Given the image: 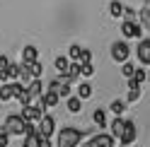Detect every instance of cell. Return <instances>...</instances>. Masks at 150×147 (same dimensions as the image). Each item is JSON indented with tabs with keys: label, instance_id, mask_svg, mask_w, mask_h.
I'll list each match as a JSON object with an SVG mask.
<instances>
[{
	"label": "cell",
	"instance_id": "obj_1",
	"mask_svg": "<svg viewBox=\"0 0 150 147\" xmlns=\"http://www.w3.org/2000/svg\"><path fill=\"white\" fill-rule=\"evenodd\" d=\"M87 135V130H80V128L65 125L63 130H58V137H56V147H78L82 142V137Z\"/></svg>",
	"mask_w": 150,
	"mask_h": 147
},
{
	"label": "cell",
	"instance_id": "obj_2",
	"mask_svg": "<svg viewBox=\"0 0 150 147\" xmlns=\"http://www.w3.org/2000/svg\"><path fill=\"white\" fill-rule=\"evenodd\" d=\"M3 133H7V135H24V118L20 113H10L5 118Z\"/></svg>",
	"mask_w": 150,
	"mask_h": 147
},
{
	"label": "cell",
	"instance_id": "obj_3",
	"mask_svg": "<svg viewBox=\"0 0 150 147\" xmlns=\"http://www.w3.org/2000/svg\"><path fill=\"white\" fill-rule=\"evenodd\" d=\"M136 140H138V123H136V121H126V123H124V130H121L119 142L124 145V147H131Z\"/></svg>",
	"mask_w": 150,
	"mask_h": 147
},
{
	"label": "cell",
	"instance_id": "obj_4",
	"mask_svg": "<svg viewBox=\"0 0 150 147\" xmlns=\"http://www.w3.org/2000/svg\"><path fill=\"white\" fill-rule=\"evenodd\" d=\"M128 58H131V48H128L126 41L111 43V60H114V63H126Z\"/></svg>",
	"mask_w": 150,
	"mask_h": 147
},
{
	"label": "cell",
	"instance_id": "obj_5",
	"mask_svg": "<svg viewBox=\"0 0 150 147\" xmlns=\"http://www.w3.org/2000/svg\"><path fill=\"white\" fill-rule=\"evenodd\" d=\"M53 130H56V121H53V116L44 113V116L39 118V123H36V133H39L41 137H51Z\"/></svg>",
	"mask_w": 150,
	"mask_h": 147
},
{
	"label": "cell",
	"instance_id": "obj_6",
	"mask_svg": "<svg viewBox=\"0 0 150 147\" xmlns=\"http://www.w3.org/2000/svg\"><path fill=\"white\" fill-rule=\"evenodd\" d=\"M121 34H124V39H140L143 36V27L138 22H124L121 24Z\"/></svg>",
	"mask_w": 150,
	"mask_h": 147
},
{
	"label": "cell",
	"instance_id": "obj_7",
	"mask_svg": "<svg viewBox=\"0 0 150 147\" xmlns=\"http://www.w3.org/2000/svg\"><path fill=\"white\" fill-rule=\"evenodd\" d=\"M136 56H138V63H140V65H150V39H140V41H138Z\"/></svg>",
	"mask_w": 150,
	"mask_h": 147
},
{
	"label": "cell",
	"instance_id": "obj_8",
	"mask_svg": "<svg viewBox=\"0 0 150 147\" xmlns=\"http://www.w3.org/2000/svg\"><path fill=\"white\" fill-rule=\"evenodd\" d=\"M114 137H111L109 133H99V135H95L92 140L87 142V147H114Z\"/></svg>",
	"mask_w": 150,
	"mask_h": 147
},
{
	"label": "cell",
	"instance_id": "obj_9",
	"mask_svg": "<svg viewBox=\"0 0 150 147\" xmlns=\"http://www.w3.org/2000/svg\"><path fill=\"white\" fill-rule=\"evenodd\" d=\"M49 92H56V94H58V99H68V97H73V87H70V85H61L58 80H53L51 85H49Z\"/></svg>",
	"mask_w": 150,
	"mask_h": 147
},
{
	"label": "cell",
	"instance_id": "obj_10",
	"mask_svg": "<svg viewBox=\"0 0 150 147\" xmlns=\"http://www.w3.org/2000/svg\"><path fill=\"white\" fill-rule=\"evenodd\" d=\"M39 60V51H36V46H24L22 48V65H32V63Z\"/></svg>",
	"mask_w": 150,
	"mask_h": 147
},
{
	"label": "cell",
	"instance_id": "obj_11",
	"mask_svg": "<svg viewBox=\"0 0 150 147\" xmlns=\"http://www.w3.org/2000/svg\"><path fill=\"white\" fill-rule=\"evenodd\" d=\"M124 123H126V121H124V118H121V116H116L114 121L109 123V130H111L109 135L114 137V140H119V137H121V130H124Z\"/></svg>",
	"mask_w": 150,
	"mask_h": 147
},
{
	"label": "cell",
	"instance_id": "obj_12",
	"mask_svg": "<svg viewBox=\"0 0 150 147\" xmlns=\"http://www.w3.org/2000/svg\"><path fill=\"white\" fill-rule=\"evenodd\" d=\"M58 102H61V99H58V94H56V92H49V89H46L44 94H41V104H44L46 108L58 106Z\"/></svg>",
	"mask_w": 150,
	"mask_h": 147
},
{
	"label": "cell",
	"instance_id": "obj_13",
	"mask_svg": "<svg viewBox=\"0 0 150 147\" xmlns=\"http://www.w3.org/2000/svg\"><path fill=\"white\" fill-rule=\"evenodd\" d=\"M75 97H78L80 102H85V99H90V97H92V87L87 85V82H80V87L75 89Z\"/></svg>",
	"mask_w": 150,
	"mask_h": 147
},
{
	"label": "cell",
	"instance_id": "obj_14",
	"mask_svg": "<svg viewBox=\"0 0 150 147\" xmlns=\"http://www.w3.org/2000/svg\"><path fill=\"white\" fill-rule=\"evenodd\" d=\"M65 108H68L70 113H80L82 111V102L78 97H68V102H65Z\"/></svg>",
	"mask_w": 150,
	"mask_h": 147
},
{
	"label": "cell",
	"instance_id": "obj_15",
	"mask_svg": "<svg viewBox=\"0 0 150 147\" xmlns=\"http://www.w3.org/2000/svg\"><path fill=\"white\" fill-rule=\"evenodd\" d=\"M12 99V82H3V85H0V102H10Z\"/></svg>",
	"mask_w": 150,
	"mask_h": 147
},
{
	"label": "cell",
	"instance_id": "obj_16",
	"mask_svg": "<svg viewBox=\"0 0 150 147\" xmlns=\"http://www.w3.org/2000/svg\"><path fill=\"white\" fill-rule=\"evenodd\" d=\"M27 70H29V77L32 80H41V75H44V65H41L39 60L32 63V65H27Z\"/></svg>",
	"mask_w": 150,
	"mask_h": 147
},
{
	"label": "cell",
	"instance_id": "obj_17",
	"mask_svg": "<svg viewBox=\"0 0 150 147\" xmlns=\"http://www.w3.org/2000/svg\"><path fill=\"white\" fill-rule=\"evenodd\" d=\"M39 140H41V135L36 133V130H34V133H27V135H24V145H22V147H39Z\"/></svg>",
	"mask_w": 150,
	"mask_h": 147
},
{
	"label": "cell",
	"instance_id": "obj_18",
	"mask_svg": "<svg viewBox=\"0 0 150 147\" xmlns=\"http://www.w3.org/2000/svg\"><path fill=\"white\" fill-rule=\"evenodd\" d=\"M138 24L143 27V29H150V7H143V10L138 12Z\"/></svg>",
	"mask_w": 150,
	"mask_h": 147
},
{
	"label": "cell",
	"instance_id": "obj_19",
	"mask_svg": "<svg viewBox=\"0 0 150 147\" xmlns=\"http://www.w3.org/2000/svg\"><path fill=\"white\" fill-rule=\"evenodd\" d=\"M92 121H95L99 128H107V113L102 111V108H95V113H92Z\"/></svg>",
	"mask_w": 150,
	"mask_h": 147
},
{
	"label": "cell",
	"instance_id": "obj_20",
	"mask_svg": "<svg viewBox=\"0 0 150 147\" xmlns=\"http://www.w3.org/2000/svg\"><path fill=\"white\" fill-rule=\"evenodd\" d=\"M109 15H111V17H116V20H119V17H124V5H121L119 0H114V3L109 5Z\"/></svg>",
	"mask_w": 150,
	"mask_h": 147
},
{
	"label": "cell",
	"instance_id": "obj_21",
	"mask_svg": "<svg viewBox=\"0 0 150 147\" xmlns=\"http://www.w3.org/2000/svg\"><path fill=\"white\" fill-rule=\"evenodd\" d=\"M109 111L114 113V116H121L126 111V102H121V99H116V102H111V106H109Z\"/></svg>",
	"mask_w": 150,
	"mask_h": 147
},
{
	"label": "cell",
	"instance_id": "obj_22",
	"mask_svg": "<svg viewBox=\"0 0 150 147\" xmlns=\"http://www.w3.org/2000/svg\"><path fill=\"white\" fill-rule=\"evenodd\" d=\"M53 65H56V70H58V72H65V70H68V65H70V60H68V56H58V58L53 60Z\"/></svg>",
	"mask_w": 150,
	"mask_h": 147
},
{
	"label": "cell",
	"instance_id": "obj_23",
	"mask_svg": "<svg viewBox=\"0 0 150 147\" xmlns=\"http://www.w3.org/2000/svg\"><path fill=\"white\" fill-rule=\"evenodd\" d=\"M121 65H124V68H121V75H124V77L131 80V77L136 75V65H133V63H128V60H126V63H121Z\"/></svg>",
	"mask_w": 150,
	"mask_h": 147
},
{
	"label": "cell",
	"instance_id": "obj_24",
	"mask_svg": "<svg viewBox=\"0 0 150 147\" xmlns=\"http://www.w3.org/2000/svg\"><path fill=\"white\" fill-rule=\"evenodd\" d=\"M80 51H82L80 46H78V43H73L70 48H68V60H70V63H78V58H80Z\"/></svg>",
	"mask_w": 150,
	"mask_h": 147
},
{
	"label": "cell",
	"instance_id": "obj_25",
	"mask_svg": "<svg viewBox=\"0 0 150 147\" xmlns=\"http://www.w3.org/2000/svg\"><path fill=\"white\" fill-rule=\"evenodd\" d=\"M124 22H138V12L133 7H124Z\"/></svg>",
	"mask_w": 150,
	"mask_h": 147
},
{
	"label": "cell",
	"instance_id": "obj_26",
	"mask_svg": "<svg viewBox=\"0 0 150 147\" xmlns=\"http://www.w3.org/2000/svg\"><path fill=\"white\" fill-rule=\"evenodd\" d=\"M65 72H68V75H70L73 80H80V63H70Z\"/></svg>",
	"mask_w": 150,
	"mask_h": 147
},
{
	"label": "cell",
	"instance_id": "obj_27",
	"mask_svg": "<svg viewBox=\"0 0 150 147\" xmlns=\"http://www.w3.org/2000/svg\"><path fill=\"white\" fill-rule=\"evenodd\" d=\"M80 75H82V77H92V75H95V65H92V63L80 65Z\"/></svg>",
	"mask_w": 150,
	"mask_h": 147
},
{
	"label": "cell",
	"instance_id": "obj_28",
	"mask_svg": "<svg viewBox=\"0 0 150 147\" xmlns=\"http://www.w3.org/2000/svg\"><path fill=\"white\" fill-rule=\"evenodd\" d=\"M133 80L138 82V85H143V82L148 80V70H143V68H136V75H133Z\"/></svg>",
	"mask_w": 150,
	"mask_h": 147
},
{
	"label": "cell",
	"instance_id": "obj_29",
	"mask_svg": "<svg viewBox=\"0 0 150 147\" xmlns=\"http://www.w3.org/2000/svg\"><path fill=\"white\" fill-rule=\"evenodd\" d=\"M78 63H80V65H85V63H92V53H90L87 48H82V51H80V58H78Z\"/></svg>",
	"mask_w": 150,
	"mask_h": 147
},
{
	"label": "cell",
	"instance_id": "obj_30",
	"mask_svg": "<svg viewBox=\"0 0 150 147\" xmlns=\"http://www.w3.org/2000/svg\"><path fill=\"white\" fill-rule=\"evenodd\" d=\"M138 99H140V89H128L126 102H128V104H133V102H138Z\"/></svg>",
	"mask_w": 150,
	"mask_h": 147
},
{
	"label": "cell",
	"instance_id": "obj_31",
	"mask_svg": "<svg viewBox=\"0 0 150 147\" xmlns=\"http://www.w3.org/2000/svg\"><path fill=\"white\" fill-rule=\"evenodd\" d=\"M7 65H10V58H7L5 53H0V75L5 72V68H7Z\"/></svg>",
	"mask_w": 150,
	"mask_h": 147
},
{
	"label": "cell",
	"instance_id": "obj_32",
	"mask_svg": "<svg viewBox=\"0 0 150 147\" xmlns=\"http://www.w3.org/2000/svg\"><path fill=\"white\" fill-rule=\"evenodd\" d=\"M10 145V135L7 133H0V147H7Z\"/></svg>",
	"mask_w": 150,
	"mask_h": 147
},
{
	"label": "cell",
	"instance_id": "obj_33",
	"mask_svg": "<svg viewBox=\"0 0 150 147\" xmlns=\"http://www.w3.org/2000/svg\"><path fill=\"white\" fill-rule=\"evenodd\" d=\"M39 147H53V145H51V137H41V140H39Z\"/></svg>",
	"mask_w": 150,
	"mask_h": 147
},
{
	"label": "cell",
	"instance_id": "obj_34",
	"mask_svg": "<svg viewBox=\"0 0 150 147\" xmlns=\"http://www.w3.org/2000/svg\"><path fill=\"white\" fill-rule=\"evenodd\" d=\"M128 89H140V85H138V82H136L133 77H131V80H128Z\"/></svg>",
	"mask_w": 150,
	"mask_h": 147
},
{
	"label": "cell",
	"instance_id": "obj_35",
	"mask_svg": "<svg viewBox=\"0 0 150 147\" xmlns=\"http://www.w3.org/2000/svg\"><path fill=\"white\" fill-rule=\"evenodd\" d=\"M3 82H5V77H3V75H0V85H3Z\"/></svg>",
	"mask_w": 150,
	"mask_h": 147
},
{
	"label": "cell",
	"instance_id": "obj_36",
	"mask_svg": "<svg viewBox=\"0 0 150 147\" xmlns=\"http://www.w3.org/2000/svg\"><path fill=\"white\" fill-rule=\"evenodd\" d=\"M148 82H150V72H148Z\"/></svg>",
	"mask_w": 150,
	"mask_h": 147
},
{
	"label": "cell",
	"instance_id": "obj_37",
	"mask_svg": "<svg viewBox=\"0 0 150 147\" xmlns=\"http://www.w3.org/2000/svg\"><path fill=\"white\" fill-rule=\"evenodd\" d=\"M0 133H3V128H0Z\"/></svg>",
	"mask_w": 150,
	"mask_h": 147
},
{
	"label": "cell",
	"instance_id": "obj_38",
	"mask_svg": "<svg viewBox=\"0 0 150 147\" xmlns=\"http://www.w3.org/2000/svg\"><path fill=\"white\" fill-rule=\"evenodd\" d=\"M131 147H133V145H131Z\"/></svg>",
	"mask_w": 150,
	"mask_h": 147
}]
</instances>
